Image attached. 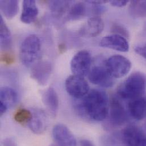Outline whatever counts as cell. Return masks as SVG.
<instances>
[{
  "mask_svg": "<svg viewBox=\"0 0 146 146\" xmlns=\"http://www.w3.org/2000/svg\"><path fill=\"white\" fill-rule=\"evenodd\" d=\"M52 65L49 61L43 60L36 63L31 71V77L41 86L46 85L52 74Z\"/></svg>",
  "mask_w": 146,
  "mask_h": 146,
  "instance_id": "11",
  "label": "cell"
},
{
  "mask_svg": "<svg viewBox=\"0 0 146 146\" xmlns=\"http://www.w3.org/2000/svg\"><path fill=\"white\" fill-rule=\"evenodd\" d=\"M29 129L36 134H41L47 127V118L45 113L41 110H36L33 113V117L28 123Z\"/></svg>",
  "mask_w": 146,
  "mask_h": 146,
  "instance_id": "15",
  "label": "cell"
},
{
  "mask_svg": "<svg viewBox=\"0 0 146 146\" xmlns=\"http://www.w3.org/2000/svg\"><path fill=\"white\" fill-rule=\"evenodd\" d=\"M18 96L16 92L7 86L2 87L0 89V103L8 109L13 106L17 102Z\"/></svg>",
  "mask_w": 146,
  "mask_h": 146,
  "instance_id": "19",
  "label": "cell"
},
{
  "mask_svg": "<svg viewBox=\"0 0 146 146\" xmlns=\"http://www.w3.org/2000/svg\"><path fill=\"white\" fill-rule=\"evenodd\" d=\"M80 146H94L93 143L88 140H82L80 142Z\"/></svg>",
  "mask_w": 146,
  "mask_h": 146,
  "instance_id": "30",
  "label": "cell"
},
{
  "mask_svg": "<svg viewBox=\"0 0 146 146\" xmlns=\"http://www.w3.org/2000/svg\"><path fill=\"white\" fill-rule=\"evenodd\" d=\"M111 31L114 34L119 35L126 38H127L129 36V34L127 30L124 26L120 24H113V25L111 27Z\"/></svg>",
  "mask_w": 146,
  "mask_h": 146,
  "instance_id": "24",
  "label": "cell"
},
{
  "mask_svg": "<svg viewBox=\"0 0 146 146\" xmlns=\"http://www.w3.org/2000/svg\"><path fill=\"white\" fill-rule=\"evenodd\" d=\"M129 2L128 1H110L109 3L114 7H121L126 6Z\"/></svg>",
  "mask_w": 146,
  "mask_h": 146,
  "instance_id": "27",
  "label": "cell"
},
{
  "mask_svg": "<svg viewBox=\"0 0 146 146\" xmlns=\"http://www.w3.org/2000/svg\"><path fill=\"white\" fill-rule=\"evenodd\" d=\"M85 2L94 5H102L108 2H109V1H85Z\"/></svg>",
  "mask_w": 146,
  "mask_h": 146,
  "instance_id": "29",
  "label": "cell"
},
{
  "mask_svg": "<svg viewBox=\"0 0 146 146\" xmlns=\"http://www.w3.org/2000/svg\"><path fill=\"white\" fill-rule=\"evenodd\" d=\"M88 76L92 84L101 87L110 88L114 84V78L108 71L105 64L94 66L90 69Z\"/></svg>",
  "mask_w": 146,
  "mask_h": 146,
  "instance_id": "8",
  "label": "cell"
},
{
  "mask_svg": "<svg viewBox=\"0 0 146 146\" xmlns=\"http://www.w3.org/2000/svg\"><path fill=\"white\" fill-rule=\"evenodd\" d=\"M33 117V113L26 109H20L14 114V120L21 124L29 123Z\"/></svg>",
  "mask_w": 146,
  "mask_h": 146,
  "instance_id": "23",
  "label": "cell"
},
{
  "mask_svg": "<svg viewBox=\"0 0 146 146\" xmlns=\"http://www.w3.org/2000/svg\"><path fill=\"white\" fill-rule=\"evenodd\" d=\"M52 136L58 146H77V141L72 133L65 125L59 123L52 129Z\"/></svg>",
  "mask_w": 146,
  "mask_h": 146,
  "instance_id": "10",
  "label": "cell"
},
{
  "mask_svg": "<svg viewBox=\"0 0 146 146\" xmlns=\"http://www.w3.org/2000/svg\"><path fill=\"white\" fill-rule=\"evenodd\" d=\"M1 61L6 65H11L15 62V57L12 53L4 51L1 54Z\"/></svg>",
  "mask_w": 146,
  "mask_h": 146,
  "instance_id": "25",
  "label": "cell"
},
{
  "mask_svg": "<svg viewBox=\"0 0 146 146\" xmlns=\"http://www.w3.org/2000/svg\"><path fill=\"white\" fill-rule=\"evenodd\" d=\"M130 15L135 18L146 17V1H133L129 6Z\"/></svg>",
  "mask_w": 146,
  "mask_h": 146,
  "instance_id": "21",
  "label": "cell"
},
{
  "mask_svg": "<svg viewBox=\"0 0 146 146\" xmlns=\"http://www.w3.org/2000/svg\"><path fill=\"white\" fill-rule=\"evenodd\" d=\"M108 115L110 123L115 127L123 125L128 120L127 112L117 97H113L110 102Z\"/></svg>",
  "mask_w": 146,
  "mask_h": 146,
  "instance_id": "9",
  "label": "cell"
},
{
  "mask_svg": "<svg viewBox=\"0 0 146 146\" xmlns=\"http://www.w3.org/2000/svg\"><path fill=\"white\" fill-rule=\"evenodd\" d=\"M100 46L101 47L123 52L129 51L130 47L129 42L126 38L114 34L104 36L100 40Z\"/></svg>",
  "mask_w": 146,
  "mask_h": 146,
  "instance_id": "12",
  "label": "cell"
},
{
  "mask_svg": "<svg viewBox=\"0 0 146 146\" xmlns=\"http://www.w3.org/2000/svg\"><path fill=\"white\" fill-rule=\"evenodd\" d=\"M134 50L137 54L146 59V42L136 46Z\"/></svg>",
  "mask_w": 146,
  "mask_h": 146,
  "instance_id": "26",
  "label": "cell"
},
{
  "mask_svg": "<svg viewBox=\"0 0 146 146\" xmlns=\"http://www.w3.org/2000/svg\"><path fill=\"white\" fill-rule=\"evenodd\" d=\"M3 146H18V145L13 138H7L3 141Z\"/></svg>",
  "mask_w": 146,
  "mask_h": 146,
  "instance_id": "28",
  "label": "cell"
},
{
  "mask_svg": "<svg viewBox=\"0 0 146 146\" xmlns=\"http://www.w3.org/2000/svg\"><path fill=\"white\" fill-rule=\"evenodd\" d=\"M123 146H146V134L139 127L129 125L121 133Z\"/></svg>",
  "mask_w": 146,
  "mask_h": 146,
  "instance_id": "6",
  "label": "cell"
},
{
  "mask_svg": "<svg viewBox=\"0 0 146 146\" xmlns=\"http://www.w3.org/2000/svg\"><path fill=\"white\" fill-rule=\"evenodd\" d=\"M110 101L105 92L100 89L90 90L84 97L82 108L85 114L96 121H102L108 116Z\"/></svg>",
  "mask_w": 146,
  "mask_h": 146,
  "instance_id": "1",
  "label": "cell"
},
{
  "mask_svg": "<svg viewBox=\"0 0 146 146\" xmlns=\"http://www.w3.org/2000/svg\"><path fill=\"white\" fill-rule=\"evenodd\" d=\"M143 33L146 35V21L145 22L144 25H143Z\"/></svg>",
  "mask_w": 146,
  "mask_h": 146,
  "instance_id": "33",
  "label": "cell"
},
{
  "mask_svg": "<svg viewBox=\"0 0 146 146\" xmlns=\"http://www.w3.org/2000/svg\"><path fill=\"white\" fill-rule=\"evenodd\" d=\"M0 7L2 13L7 19H12L18 13V2L16 0L1 1Z\"/></svg>",
  "mask_w": 146,
  "mask_h": 146,
  "instance_id": "20",
  "label": "cell"
},
{
  "mask_svg": "<svg viewBox=\"0 0 146 146\" xmlns=\"http://www.w3.org/2000/svg\"><path fill=\"white\" fill-rule=\"evenodd\" d=\"M7 109H8V108L5 105L0 103V114H1V115H3V114L6 112Z\"/></svg>",
  "mask_w": 146,
  "mask_h": 146,
  "instance_id": "31",
  "label": "cell"
},
{
  "mask_svg": "<svg viewBox=\"0 0 146 146\" xmlns=\"http://www.w3.org/2000/svg\"><path fill=\"white\" fill-rule=\"evenodd\" d=\"M130 115L137 121L146 118V96L130 101L128 105Z\"/></svg>",
  "mask_w": 146,
  "mask_h": 146,
  "instance_id": "16",
  "label": "cell"
},
{
  "mask_svg": "<svg viewBox=\"0 0 146 146\" xmlns=\"http://www.w3.org/2000/svg\"><path fill=\"white\" fill-rule=\"evenodd\" d=\"M42 101L49 113L53 117H55L59 109V99L54 88L50 87L44 92Z\"/></svg>",
  "mask_w": 146,
  "mask_h": 146,
  "instance_id": "14",
  "label": "cell"
},
{
  "mask_svg": "<svg viewBox=\"0 0 146 146\" xmlns=\"http://www.w3.org/2000/svg\"><path fill=\"white\" fill-rule=\"evenodd\" d=\"M59 50L60 53L62 54L66 50V46L64 43H61L59 46Z\"/></svg>",
  "mask_w": 146,
  "mask_h": 146,
  "instance_id": "32",
  "label": "cell"
},
{
  "mask_svg": "<svg viewBox=\"0 0 146 146\" xmlns=\"http://www.w3.org/2000/svg\"><path fill=\"white\" fill-rule=\"evenodd\" d=\"M41 42L35 34L27 36L22 42L19 49V58L22 64L26 67L34 66L39 58Z\"/></svg>",
  "mask_w": 146,
  "mask_h": 146,
  "instance_id": "3",
  "label": "cell"
},
{
  "mask_svg": "<svg viewBox=\"0 0 146 146\" xmlns=\"http://www.w3.org/2000/svg\"><path fill=\"white\" fill-rule=\"evenodd\" d=\"M92 64V56L89 52L81 50L76 53L71 62V70L73 74L84 77L88 74Z\"/></svg>",
  "mask_w": 146,
  "mask_h": 146,
  "instance_id": "7",
  "label": "cell"
},
{
  "mask_svg": "<svg viewBox=\"0 0 146 146\" xmlns=\"http://www.w3.org/2000/svg\"><path fill=\"white\" fill-rule=\"evenodd\" d=\"M65 87L67 93L73 98L80 99L89 92V86L84 77L71 75L66 80Z\"/></svg>",
  "mask_w": 146,
  "mask_h": 146,
  "instance_id": "5",
  "label": "cell"
},
{
  "mask_svg": "<svg viewBox=\"0 0 146 146\" xmlns=\"http://www.w3.org/2000/svg\"><path fill=\"white\" fill-rule=\"evenodd\" d=\"M105 64L108 71L114 78L125 77L131 68V62L120 55L110 56L106 60Z\"/></svg>",
  "mask_w": 146,
  "mask_h": 146,
  "instance_id": "4",
  "label": "cell"
},
{
  "mask_svg": "<svg viewBox=\"0 0 146 146\" xmlns=\"http://www.w3.org/2000/svg\"><path fill=\"white\" fill-rule=\"evenodd\" d=\"M0 41L2 48L7 49L10 47L11 42L10 31L2 16L0 17Z\"/></svg>",
  "mask_w": 146,
  "mask_h": 146,
  "instance_id": "22",
  "label": "cell"
},
{
  "mask_svg": "<svg viewBox=\"0 0 146 146\" xmlns=\"http://www.w3.org/2000/svg\"><path fill=\"white\" fill-rule=\"evenodd\" d=\"M146 91V74L135 72L119 85L117 93L121 98L131 101L144 96Z\"/></svg>",
  "mask_w": 146,
  "mask_h": 146,
  "instance_id": "2",
  "label": "cell"
},
{
  "mask_svg": "<svg viewBox=\"0 0 146 146\" xmlns=\"http://www.w3.org/2000/svg\"><path fill=\"white\" fill-rule=\"evenodd\" d=\"M39 10L34 0H25L22 3L21 21L25 23L33 22L38 15Z\"/></svg>",
  "mask_w": 146,
  "mask_h": 146,
  "instance_id": "17",
  "label": "cell"
},
{
  "mask_svg": "<svg viewBox=\"0 0 146 146\" xmlns=\"http://www.w3.org/2000/svg\"><path fill=\"white\" fill-rule=\"evenodd\" d=\"M72 1H51L48 2L49 8L54 18L62 17L70 9Z\"/></svg>",
  "mask_w": 146,
  "mask_h": 146,
  "instance_id": "18",
  "label": "cell"
},
{
  "mask_svg": "<svg viewBox=\"0 0 146 146\" xmlns=\"http://www.w3.org/2000/svg\"><path fill=\"white\" fill-rule=\"evenodd\" d=\"M104 29V22L99 17H92L82 25L79 34L84 38H94L100 35Z\"/></svg>",
  "mask_w": 146,
  "mask_h": 146,
  "instance_id": "13",
  "label": "cell"
}]
</instances>
